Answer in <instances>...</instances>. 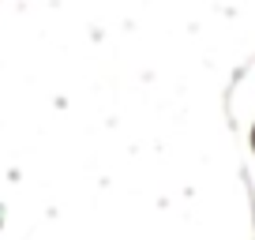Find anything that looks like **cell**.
I'll use <instances>...</instances> for the list:
<instances>
[{"label":"cell","mask_w":255,"mask_h":240,"mask_svg":"<svg viewBox=\"0 0 255 240\" xmlns=\"http://www.w3.org/2000/svg\"><path fill=\"white\" fill-rule=\"evenodd\" d=\"M248 150H252V158H255V120H252V128H248Z\"/></svg>","instance_id":"obj_2"},{"label":"cell","mask_w":255,"mask_h":240,"mask_svg":"<svg viewBox=\"0 0 255 240\" xmlns=\"http://www.w3.org/2000/svg\"><path fill=\"white\" fill-rule=\"evenodd\" d=\"M4 222H8V210H4V203H0V229H4Z\"/></svg>","instance_id":"obj_3"},{"label":"cell","mask_w":255,"mask_h":240,"mask_svg":"<svg viewBox=\"0 0 255 240\" xmlns=\"http://www.w3.org/2000/svg\"><path fill=\"white\" fill-rule=\"evenodd\" d=\"M248 210H252V240H255V188H252V180H248Z\"/></svg>","instance_id":"obj_1"}]
</instances>
